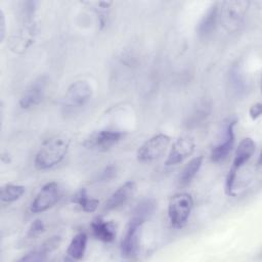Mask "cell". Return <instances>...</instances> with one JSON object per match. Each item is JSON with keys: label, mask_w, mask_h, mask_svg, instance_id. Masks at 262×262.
Here are the masks:
<instances>
[{"label": "cell", "mask_w": 262, "mask_h": 262, "mask_svg": "<svg viewBox=\"0 0 262 262\" xmlns=\"http://www.w3.org/2000/svg\"><path fill=\"white\" fill-rule=\"evenodd\" d=\"M70 139L64 135H54L46 139L38 148L34 165L38 170H48L58 165L66 157Z\"/></svg>", "instance_id": "obj_1"}, {"label": "cell", "mask_w": 262, "mask_h": 262, "mask_svg": "<svg viewBox=\"0 0 262 262\" xmlns=\"http://www.w3.org/2000/svg\"><path fill=\"white\" fill-rule=\"evenodd\" d=\"M256 143L250 138H244L237 145L235 150V156L232 162V166L228 171L225 180V192L227 195H233V189L235 186V181L237 178V173L242 167H244L252 158L255 152Z\"/></svg>", "instance_id": "obj_2"}, {"label": "cell", "mask_w": 262, "mask_h": 262, "mask_svg": "<svg viewBox=\"0 0 262 262\" xmlns=\"http://www.w3.org/2000/svg\"><path fill=\"white\" fill-rule=\"evenodd\" d=\"M93 94L92 86L86 80H79L69 86L62 98V108L67 114L86 105Z\"/></svg>", "instance_id": "obj_3"}, {"label": "cell", "mask_w": 262, "mask_h": 262, "mask_svg": "<svg viewBox=\"0 0 262 262\" xmlns=\"http://www.w3.org/2000/svg\"><path fill=\"white\" fill-rule=\"evenodd\" d=\"M193 200L191 194L187 192H179L174 194L168 205V216L170 223L175 228L183 227L191 213Z\"/></svg>", "instance_id": "obj_4"}, {"label": "cell", "mask_w": 262, "mask_h": 262, "mask_svg": "<svg viewBox=\"0 0 262 262\" xmlns=\"http://www.w3.org/2000/svg\"><path fill=\"white\" fill-rule=\"evenodd\" d=\"M250 2L238 1H224L219 4V17L226 30L234 32L244 24L247 9Z\"/></svg>", "instance_id": "obj_5"}, {"label": "cell", "mask_w": 262, "mask_h": 262, "mask_svg": "<svg viewBox=\"0 0 262 262\" xmlns=\"http://www.w3.org/2000/svg\"><path fill=\"white\" fill-rule=\"evenodd\" d=\"M171 142L165 133H158L144 141L137 150V160L140 162H152L163 157Z\"/></svg>", "instance_id": "obj_6"}, {"label": "cell", "mask_w": 262, "mask_h": 262, "mask_svg": "<svg viewBox=\"0 0 262 262\" xmlns=\"http://www.w3.org/2000/svg\"><path fill=\"white\" fill-rule=\"evenodd\" d=\"M61 196V188L57 182L51 181L42 186L31 203L32 213H42L52 208Z\"/></svg>", "instance_id": "obj_7"}, {"label": "cell", "mask_w": 262, "mask_h": 262, "mask_svg": "<svg viewBox=\"0 0 262 262\" xmlns=\"http://www.w3.org/2000/svg\"><path fill=\"white\" fill-rule=\"evenodd\" d=\"M143 223L144 222L138 219L130 218L126 228L125 235L121 243L120 250L122 257L131 259L137 255L140 243V232Z\"/></svg>", "instance_id": "obj_8"}, {"label": "cell", "mask_w": 262, "mask_h": 262, "mask_svg": "<svg viewBox=\"0 0 262 262\" xmlns=\"http://www.w3.org/2000/svg\"><path fill=\"white\" fill-rule=\"evenodd\" d=\"M236 121L234 119H228L223 127L222 139L212 147L210 152V159L212 162L219 163L224 161L234 145V126Z\"/></svg>", "instance_id": "obj_9"}, {"label": "cell", "mask_w": 262, "mask_h": 262, "mask_svg": "<svg viewBox=\"0 0 262 262\" xmlns=\"http://www.w3.org/2000/svg\"><path fill=\"white\" fill-rule=\"evenodd\" d=\"M124 135L122 131L118 130H99L88 136L83 142V145L92 150H106L120 142Z\"/></svg>", "instance_id": "obj_10"}, {"label": "cell", "mask_w": 262, "mask_h": 262, "mask_svg": "<svg viewBox=\"0 0 262 262\" xmlns=\"http://www.w3.org/2000/svg\"><path fill=\"white\" fill-rule=\"evenodd\" d=\"M47 86V77L41 76L38 79L34 80L24 91L18 104L24 110L32 108L38 105L44 97L45 89Z\"/></svg>", "instance_id": "obj_11"}, {"label": "cell", "mask_w": 262, "mask_h": 262, "mask_svg": "<svg viewBox=\"0 0 262 262\" xmlns=\"http://www.w3.org/2000/svg\"><path fill=\"white\" fill-rule=\"evenodd\" d=\"M195 143L191 137L182 136L178 138L172 145L170 152L165 162L166 166H173L183 162L194 150Z\"/></svg>", "instance_id": "obj_12"}, {"label": "cell", "mask_w": 262, "mask_h": 262, "mask_svg": "<svg viewBox=\"0 0 262 262\" xmlns=\"http://www.w3.org/2000/svg\"><path fill=\"white\" fill-rule=\"evenodd\" d=\"M135 191L136 183L132 180L126 181L110 195V198L104 203L103 209L105 211H111L123 206L134 195Z\"/></svg>", "instance_id": "obj_13"}, {"label": "cell", "mask_w": 262, "mask_h": 262, "mask_svg": "<svg viewBox=\"0 0 262 262\" xmlns=\"http://www.w3.org/2000/svg\"><path fill=\"white\" fill-rule=\"evenodd\" d=\"M91 231L95 238L103 243H112L116 238V225L112 221L95 218L91 222Z\"/></svg>", "instance_id": "obj_14"}, {"label": "cell", "mask_w": 262, "mask_h": 262, "mask_svg": "<svg viewBox=\"0 0 262 262\" xmlns=\"http://www.w3.org/2000/svg\"><path fill=\"white\" fill-rule=\"evenodd\" d=\"M218 18H219V3L214 2L209 7L207 12L203 16L202 20L200 21L199 34L202 38H207L212 35V33L214 32L217 26Z\"/></svg>", "instance_id": "obj_15"}, {"label": "cell", "mask_w": 262, "mask_h": 262, "mask_svg": "<svg viewBox=\"0 0 262 262\" xmlns=\"http://www.w3.org/2000/svg\"><path fill=\"white\" fill-rule=\"evenodd\" d=\"M203 164V157L196 156L193 159H191L183 168L181 171L179 177H178V184L181 187L187 186L192 179L195 177L198 172L200 171Z\"/></svg>", "instance_id": "obj_16"}, {"label": "cell", "mask_w": 262, "mask_h": 262, "mask_svg": "<svg viewBox=\"0 0 262 262\" xmlns=\"http://www.w3.org/2000/svg\"><path fill=\"white\" fill-rule=\"evenodd\" d=\"M87 234L85 232L77 233L71 241L68 249L67 255L72 260H81L84 257L87 248Z\"/></svg>", "instance_id": "obj_17"}, {"label": "cell", "mask_w": 262, "mask_h": 262, "mask_svg": "<svg viewBox=\"0 0 262 262\" xmlns=\"http://www.w3.org/2000/svg\"><path fill=\"white\" fill-rule=\"evenodd\" d=\"M72 202L79 206L82 211L87 213L94 212L99 205V201L90 198L85 188H81L77 191V193L72 198Z\"/></svg>", "instance_id": "obj_18"}, {"label": "cell", "mask_w": 262, "mask_h": 262, "mask_svg": "<svg viewBox=\"0 0 262 262\" xmlns=\"http://www.w3.org/2000/svg\"><path fill=\"white\" fill-rule=\"evenodd\" d=\"M157 208V203L152 199H145L138 203V205L133 210L131 218L138 219L142 222H145L155 212Z\"/></svg>", "instance_id": "obj_19"}, {"label": "cell", "mask_w": 262, "mask_h": 262, "mask_svg": "<svg viewBox=\"0 0 262 262\" xmlns=\"http://www.w3.org/2000/svg\"><path fill=\"white\" fill-rule=\"evenodd\" d=\"M25 187L18 184L7 183L1 188V201L3 203H13L21 198L25 193Z\"/></svg>", "instance_id": "obj_20"}, {"label": "cell", "mask_w": 262, "mask_h": 262, "mask_svg": "<svg viewBox=\"0 0 262 262\" xmlns=\"http://www.w3.org/2000/svg\"><path fill=\"white\" fill-rule=\"evenodd\" d=\"M44 230H45V225H44L43 221L40 219H36L31 223V225L28 229V236L36 237V236L40 235Z\"/></svg>", "instance_id": "obj_21"}, {"label": "cell", "mask_w": 262, "mask_h": 262, "mask_svg": "<svg viewBox=\"0 0 262 262\" xmlns=\"http://www.w3.org/2000/svg\"><path fill=\"white\" fill-rule=\"evenodd\" d=\"M116 175V167L115 166H108L106 167L100 174V180L102 181H107L112 179Z\"/></svg>", "instance_id": "obj_22"}, {"label": "cell", "mask_w": 262, "mask_h": 262, "mask_svg": "<svg viewBox=\"0 0 262 262\" xmlns=\"http://www.w3.org/2000/svg\"><path fill=\"white\" fill-rule=\"evenodd\" d=\"M261 113H262V104L260 102L254 103L249 110V114L252 120L258 119L261 116Z\"/></svg>", "instance_id": "obj_23"}, {"label": "cell", "mask_w": 262, "mask_h": 262, "mask_svg": "<svg viewBox=\"0 0 262 262\" xmlns=\"http://www.w3.org/2000/svg\"><path fill=\"white\" fill-rule=\"evenodd\" d=\"M6 34V18L2 8H0V40L1 42L4 40Z\"/></svg>", "instance_id": "obj_24"}]
</instances>
